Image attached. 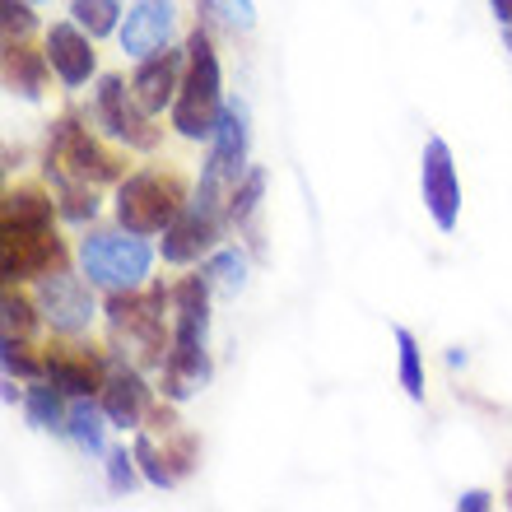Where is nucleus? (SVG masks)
<instances>
[{"label": "nucleus", "instance_id": "f257e3e1", "mask_svg": "<svg viewBox=\"0 0 512 512\" xmlns=\"http://www.w3.org/2000/svg\"><path fill=\"white\" fill-rule=\"evenodd\" d=\"M66 266V247L52 233V201L38 191H10L0 215V275L5 284L52 275Z\"/></svg>", "mask_w": 512, "mask_h": 512}, {"label": "nucleus", "instance_id": "f03ea898", "mask_svg": "<svg viewBox=\"0 0 512 512\" xmlns=\"http://www.w3.org/2000/svg\"><path fill=\"white\" fill-rule=\"evenodd\" d=\"M219 112H224V103H219V61L210 38L196 28L187 38V80H182V94L173 103V126L191 140H201V135H215Z\"/></svg>", "mask_w": 512, "mask_h": 512}, {"label": "nucleus", "instance_id": "7ed1b4c3", "mask_svg": "<svg viewBox=\"0 0 512 512\" xmlns=\"http://www.w3.org/2000/svg\"><path fill=\"white\" fill-rule=\"evenodd\" d=\"M187 187L173 173H131L117 187V219L126 233H163L182 215Z\"/></svg>", "mask_w": 512, "mask_h": 512}, {"label": "nucleus", "instance_id": "20e7f679", "mask_svg": "<svg viewBox=\"0 0 512 512\" xmlns=\"http://www.w3.org/2000/svg\"><path fill=\"white\" fill-rule=\"evenodd\" d=\"M80 261L89 284L108 289V294H131V289L145 284L154 252H149V243H140V233L135 238H126V233H94V238H84Z\"/></svg>", "mask_w": 512, "mask_h": 512}, {"label": "nucleus", "instance_id": "39448f33", "mask_svg": "<svg viewBox=\"0 0 512 512\" xmlns=\"http://www.w3.org/2000/svg\"><path fill=\"white\" fill-rule=\"evenodd\" d=\"M47 177H70V182L98 187V182H117L122 163H117V154L98 145L80 122L61 117L52 126V140H47Z\"/></svg>", "mask_w": 512, "mask_h": 512}, {"label": "nucleus", "instance_id": "423d86ee", "mask_svg": "<svg viewBox=\"0 0 512 512\" xmlns=\"http://www.w3.org/2000/svg\"><path fill=\"white\" fill-rule=\"evenodd\" d=\"M219 224H224V215H219V182L205 173L201 196L182 205V215L163 229V261H173V266L196 261L219 238Z\"/></svg>", "mask_w": 512, "mask_h": 512}, {"label": "nucleus", "instance_id": "0eeeda50", "mask_svg": "<svg viewBox=\"0 0 512 512\" xmlns=\"http://www.w3.org/2000/svg\"><path fill=\"white\" fill-rule=\"evenodd\" d=\"M108 317L117 326V336L131 340L145 359L163 364V289H154L145 298H135V289L131 294H112Z\"/></svg>", "mask_w": 512, "mask_h": 512}, {"label": "nucleus", "instance_id": "6e6552de", "mask_svg": "<svg viewBox=\"0 0 512 512\" xmlns=\"http://www.w3.org/2000/svg\"><path fill=\"white\" fill-rule=\"evenodd\" d=\"M38 303H42V317H47L52 331H61V336H80V331H89V322H94V298H89L84 280H75L66 270L42 275Z\"/></svg>", "mask_w": 512, "mask_h": 512}, {"label": "nucleus", "instance_id": "1a4fd4ad", "mask_svg": "<svg viewBox=\"0 0 512 512\" xmlns=\"http://www.w3.org/2000/svg\"><path fill=\"white\" fill-rule=\"evenodd\" d=\"M424 205H429L433 224L443 233L457 229V210H461V187H457V168H452V154H447L443 140H429L424 145Z\"/></svg>", "mask_w": 512, "mask_h": 512}, {"label": "nucleus", "instance_id": "9d476101", "mask_svg": "<svg viewBox=\"0 0 512 512\" xmlns=\"http://www.w3.org/2000/svg\"><path fill=\"white\" fill-rule=\"evenodd\" d=\"M94 112L117 140H126V145H135V149H154V140H159V131L140 117L145 108L135 103V94L117 80V75H108V80L98 84V108Z\"/></svg>", "mask_w": 512, "mask_h": 512}, {"label": "nucleus", "instance_id": "9b49d317", "mask_svg": "<svg viewBox=\"0 0 512 512\" xmlns=\"http://www.w3.org/2000/svg\"><path fill=\"white\" fill-rule=\"evenodd\" d=\"M177 75H182V56H177V52L140 56V70H135V80H131L135 103H140L145 112H163V108H173L177 94H182V84H177Z\"/></svg>", "mask_w": 512, "mask_h": 512}, {"label": "nucleus", "instance_id": "f8f14e48", "mask_svg": "<svg viewBox=\"0 0 512 512\" xmlns=\"http://www.w3.org/2000/svg\"><path fill=\"white\" fill-rule=\"evenodd\" d=\"M173 33V0H135L122 24L126 56H154Z\"/></svg>", "mask_w": 512, "mask_h": 512}, {"label": "nucleus", "instance_id": "ddd939ff", "mask_svg": "<svg viewBox=\"0 0 512 512\" xmlns=\"http://www.w3.org/2000/svg\"><path fill=\"white\" fill-rule=\"evenodd\" d=\"M42 373L52 382L56 391H66V396H89V391L103 387V364H98V354L80 350V345H61L42 359Z\"/></svg>", "mask_w": 512, "mask_h": 512}, {"label": "nucleus", "instance_id": "4468645a", "mask_svg": "<svg viewBox=\"0 0 512 512\" xmlns=\"http://www.w3.org/2000/svg\"><path fill=\"white\" fill-rule=\"evenodd\" d=\"M42 56H47V66H52L70 89L94 75V47H89V38H84L75 24H52L47 28V52Z\"/></svg>", "mask_w": 512, "mask_h": 512}, {"label": "nucleus", "instance_id": "2eb2a0df", "mask_svg": "<svg viewBox=\"0 0 512 512\" xmlns=\"http://www.w3.org/2000/svg\"><path fill=\"white\" fill-rule=\"evenodd\" d=\"M247 159V117L243 108H224L215 122V149H210V177L224 182L233 177L238 182V168Z\"/></svg>", "mask_w": 512, "mask_h": 512}, {"label": "nucleus", "instance_id": "dca6fc26", "mask_svg": "<svg viewBox=\"0 0 512 512\" xmlns=\"http://www.w3.org/2000/svg\"><path fill=\"white\" fill-rule=\"evenodd\" d=\"M145 401H149V391L140 382V373L135 368H112L108 382H103V410H108L112 424L117 429H135L140 415H145Z\"/></svg>", "mask_w": 512, "mask_h": 512}, {"label": "nucleus", "instance_id": "f3484780", "mask_svg": "<svg viewBox=\"0 0 512 512\" xmlns=\"http://www.w3.org/2000/svg\"><path fill=\"white\" fill-rule=\"evenodd\" d=\"M210 378V364H205V345H173L168 359H163V396L173 401H187L191 391Z\"/></svg>", "mask_w": 512, "mask_h": 512}, {"label": "nucleus", "instance_id": "a211bd4d", "mask_svg": "<svg viewBox=\"0 0 512 512\" xmlns=\"http://www.w3.org/2000/svg\"><path fill=\"white\" fill-rule=\"evenodd\" d=\"M70 14H75V24H80L89 38H103V33H112V28H117L122 0H75V5H70Z\"/></svg>", "mask_w": 512, "mask_h": 512}, {"label": "nucleus", "instance_id": "6ab92c4d", "mask_svg": "<svg viewBox=\"0 0 512 512\" xmlns=\"http://www.w3.org/2000/svg\"><path fill=\"white\" fill-rule=\"evenodd\" d=\"M103 415H108V410H98V405H89V401L70 405V415H66L70 438L80 447H89V452H103Z\"/></svg>", "mask_w": 512, "mask_h": 512}, {"label": "nucleus", "instance_id": "aec40b11", "mask_svg": "<svg viewBox=\"0 0 512 512\" xmlns=\"http://www.w3.org/2000/svg\"><path fill=\"white\" fill-rule=\"evenodd\" d=\"M205 280H210V289H219V294H238L247 284V256L243 252H219L210 266H205Z\"/></svg>", "mask_w": 512, "mask_h": 512}, {"label": "nucleus", "instance_id": "412c9836", "mask_svg": "<svg viewBox=\"0 0 512 512\" xmlns=\"http://www.w3.org/2000/svg\"><path fill=\"white\" fill-rule=\"evenodd\" d=\"M47 61V56H42ZM42 61H33L28 56V47H5V75H10L14 89H24V94H38V84H42Z\"/></svg>", "mask_w": 512, "mask_h": 512}, {"label": "nucleus", "instance_id": "4be33fe9", "mask_svg": "<svg viewBox=\"0 0 512 512\" xmlns=\"http://www.w3.org/2000/svg\"><path fill=\"white\" fill-rule=\"evenodd\" d=\"M396 345H401V387L410 401H424V368H419V345L410 331H396Z\"/></svg>", "mask_w": 512, "mask_h": 512}, {"label": "nucleus", "instance_id": "5701e85b", "mask_svg": "<svg viewBox=\"0 0 512 512\" xmlns=\"http://www.w3.org/2000/svg\"><path fill=\"white\" fill-rule=\"evenodd\" d=\"M261 187H266V173L261 168H252V173L243 177V187H233V201H229V219H252V210H256V201H261Z\"/></svg>", "mask_w": 512, "mask_h": 512}, {"label": "nucleus", "instance_id": "b1692460", "mask_svg": "<svg viewBox=\"0 0 512 512\" xmlns=\"http://www.w3.org/2000/svg\"><path fill=\"white\" fill-rule=\"evenodd\" d=\"M205 14H215L219 24H229V28H252L256 24V10H252V0H201Z\"/></svg>", "mask_w": 512, "mask_h": 512}, {"label": "nucleus", "instance_id": "393cba45", "mask_svg": "<svg viewBox=\"0 0 512 512\" xmlns=\"http://www.w3.org/2000/svg\"><path fill=\"white\" fill-rule=\"evenodd\" d=\"M28 415H33V424H61L56 387H33V391H28Z\"/></svg>", "mask_w": 512, "mask_h": 512}, {"label": "nucleus", "instance_id": "a878e982", "mask_svg": "<svg viewBox=\"0 0 512 512\" xmlns=\"http://www.w3.org/2000/svg\"><path fill=\"white\" fill-rule=\"evenodd\" d=\"M28 326H33V308L14 289H5V336H28Z\"/></svg>", "mask_w": 512, "mask_h": 512}, {"label": "nucleus", "instance_id": "bb28decb", "mask_svg": "<svg viewBox=\"0 0 512 512\" xmlns=\"http://www.w3.org/2000/svg\"><path fill=\"white\" fill-rule=\"evenodd\" d=\"M135 461L145 466V480H149V485H173V471H168V466L159 461V452H154V443H149V438H140V443H135Z\"/></svg>", "mask_w": 512, "mask_h": 512}, {"label": "nucleus", "instance_id": "cd10ccee", "mask_svg": "<svg viewBox=\"0 0 512 512\" xmlns=\"http://www.w3.org/2000/svg\"><path fill=\"white\" fill-rule=\"evenodd\" d=\"M5 368H10V373H19V378H38V373H42V364H33V359L24 354V345H19L14 336H5Z\"/></svg>", "mask_w": 512, "mask_h": 512}, {"label": "nucleus", "instance_id": "c85d7f7f", "mask_svg": "<svg viewBox=\"0 0 512 512\" xmlns=\"http://www.w3.org/2000/svg\"><path fill=\"white\" fill-rule=\"evenodd\" d=\"M28 28H33V14H28L24 0H5V33H10V38H24Z\"/></svg>", "mask_w": 512, "mask_h": 512}, {"label": "nucleus", "instance_id": "c756f323", "mask_svg": "<svg viewBox=\"0 0 512 512\" xmlns=\"http://www.w3.org/2000/svg\"><path fill=\"white\" fill-rule=\"evenodd\" d=\"M108 475H112V489H131V457L126 452H108Z\"/></svg>", "mask_w": 512, "mask_h": 512}, {"label": "nucleus", "instance_id": "7c9ffc66", "mask_svg": "<svg viewBox=\"0 0 512 512\" xmlns=\"http://www.w3.org/2000/svg\"><path fill=\"white\" fill-rule=\"evenodd\" d=\"M489 5H494V14H499L503 24L512 28V0H489Z\"/></svg>", "mask_w": 512, "mask_h": 512}, {"label": "nucleus", "instance_id": "2f4dec72", "mask_svg": "<svg viewBox=\"0 0 512 512\" xmlns=\"http://www.w3.org/2000/svg\"><path fill=\"white\" fill-rule=\"evenodd\" d=\"M461 508H489V499H485V494H466V499H461Z\"/></svg>", "mask_w": 512, "mask_h": 512}, {"label": "nucleus", "instance_id": "473e14b6", "mask_svg": "<svg viewBox=\"0 0 512 512\" xmlns=\"http://www.w3.org/2000/svg\"><path fill=\"white\" fill-rule=\"evenodd\" d=\"M508 42H512V38H508Z\"/></svg>", "mask_w": 512, "mask_h": 512}]
</instances>
